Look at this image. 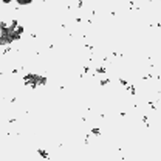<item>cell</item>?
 I'll use <instances>...</instances> for the list:
<instances>
[{"instance_id":"cell-1","label":"cell","mask_w":161,"mask_h":161,"mask_svg":"<svg viewBox=\"0 0 161 161\" xmlns=\"http://www.w3.org/2000/svg\"><path fill=\"white\" fill-rule=\"evenodd\" d=\"M96 73H99V75H104V73H105V68H104V67H98Z\"/></svg>"},{"instance_id":"cell-2","label":"cell","mask_w":161,"mask_h":161,"mask_svg":"<svg viewBox=\"0 0 161 161\" xmlns=\"http://www.w3.org/2000/svg\"><path fill=\"white\" fill-rule=\"evenodd\" d=\"M39 153H40V155H42L43 158H48V153H47L45 150H42V149H40V150H39Z\"/></svg>"}]
</instances>
